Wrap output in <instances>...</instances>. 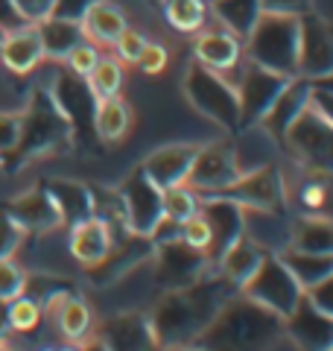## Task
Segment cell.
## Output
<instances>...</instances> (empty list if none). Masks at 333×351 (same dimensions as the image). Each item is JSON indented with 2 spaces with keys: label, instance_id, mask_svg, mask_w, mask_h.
<instances>
[{
  "label": "cell",
  "instance_id": "cell-1",
  "mask_svg": "<svg viewBox=\"0 0 333 351\" xmlns=\"http://www.w3.org/2000/svg\"><path fill=\"white\" fill-rule=\"evenodd\" d=\"M237 290L210 269L205 278L184 290H164V295L149 311V322L158 337V348H187L196 346L199 334L208 328V322L217 316V311L225 304Z\"/></svg>",
  "mask_w": 333,
  "mask_h": 351
},
{
  "label": "cell",
  "instance_id": "cell-2",
  "mask_svg": "<svg viewBox=\"0 0 333 351\" xmlns=\"http://www.w3.org/2000/svg\"><path fill=\"white\" fill-rule=\"evenodd\" d=\"M284 339V319L237 290L196 339V348H269Z\"/></svg>",
  "mask_w": 333,
  "mask_h": 351
},
{
  "label": "cell",
  "instance_id": "cell-3",
  "mask_svg": "<svg viewBox=\"0 0 333 351\" xmlns=\"http://www.w3.org/2000/svg\"><path fill=\"white\" fill-rule=\"evenodd\" d=\"M73 144V129L64 112L56 106L50 88H36L27 112L21 114V141L15 147V161L27 164L41 156H56Z\"/></svg>",
  "mask_w": 333,
  "mask_h": 351
},
{
  "label": "cell",
  "instance_id": "cell-4",
  "mask_svg": "<svg viewBox=\"0 0 333 351\" xmlns=\"http://www.w3.org/2000/svg\"><path fill=\"white\" fill-rule=\"evenodd\" d=\"M184 97L196 114H202L214 126H219L225 135L240 132V97L237 85L228 73L210 71L205 64L193 62L184 73Z\"/></svg>",
  "mask_w": 333,
  "mask_h": 351
},
{
  "label": "cell",
  "instance_id": "cell-5",
  "mask_svg": "<svg viewBox=\"0 0 333 351\" xmlns=\"http://www.w3.org/2000/svg\"><path fill=\"white\" fill-rule=\"evenodd\" d=\"M281 147L298 170L333 179V123L313 103L286 126Z\"/></svg>",
  "mask_w": 333,
  "mask_h": 351
},
{
  "label": "cell",
  "instance_id": "cell-6",
  "mask_svg": "<svg viewBox=\"0 0 333 351\" xmlns=\"http://www.w3.org/2000/svg\"><path fill=\"white\" fill-rule=\"evenodd\" d=\"M243 56L275 73L295 76L298 71V18L260 15L243 38Z\"/></svg>",
  "mask_w": 333,
  "mask_h": 351
},
{
  "label": "cell",
  "instance_id": "cell-7",
  "mask_svg": "<svg viewBox=\"0 0 333 351\" xmlns=\"http://www.w3.org/2000/svg\"><path fill=\"white\" fill-rule=\"evenodd\" d=\"M243 293L258 304L269 307V311L278 313L281 319H286V316L298 307V302L304 299L301 284L295 281V276L281 261L278 252H266V258L260 261V267L254 269V276L243 284Z\"/></svg>",
  "mask_w": 333,
  "mask_h": 351
},
{
  "label": "cell",
  "instance_id": "cell-8",
  "mask_svg": "<svg viewBox=\"0 0 333 351\" xmlns=\"http://www.w3.org/2000/svg\"><path fill=\"white\" fill-rule=\"evenodd\" d=\"M231 80H234L237 97H240V123L243 126H258V123H263V117L269 114V108L275 106V100L281 97L284 88L290 85L293 76L260 68V64H254V62H249L246 56H243V62L237 64V71H234Z\"/></svg>",
  "mask_w": 333,
  "mask_h": 351
},
{
  "label": "cell",
  "instance_id": "cell-9",
  "mask_svg": "<svg viewBox=\"0 0 333 351\" xmlns=\"http://www.w3.org/2000/svg\"><path fill=\"white\" fill-rule=\"evenodd\" d=\"M149 263H152V278L161 290H184L214 269L205 252L187 246L182 237L155 243Z\"/></svg>",
  "mask_w": 333,
  "mask_h": 351
},
{
  "label": "cell",
  "instance_id": "cell-10",
  "mask_svg": "<svg viewBox=\"0 0 333 351\" xmlns=\"http://www.w3.org/2000/svg\"><path fill=\"white\" fill-rule=\"evenodd\" d=\"M240 161H237V149L234 141L228 138H217L208 144H199L196 158L187 173V184L196 193H222L240 179Z\"/></svg>",
  "mask_w": 333,
  "mask_h": 351
},
{
  "label": "cell",
  "instance_id": "cell-11",
  "mask_svg": "<svg viewBox=\"0 0 333 351\" xmlns=\"http://www.w3.org/2000/svg\"><path fill=\"white\" fill-rule=\"evenodd\" d=\"M120 211H123V223L132 234L149 237L155 232V226L164 217V191L143 176L140 167H135L117 188Z\"/></svg>",
  "mask_w": 333,
  "mask_h": 351
},
{
  "label": "cell",
  "instance_id": "cell-12",
  "mask_svg": "<svg viewBox=\"0 0 333 351\" xmlns=\"http://www.w3.org/2000/svg\"><path fill=\"white\" fill-rule=\"evenodd\" d=\"M222 196L240 202L243 208H260V211H286L290 208V199H286V176L278 167V161L240 173V179L231 188L222 191Z\"/></svg>",
  "mask_w": 333,
  "mask_h": 351
},
{
  "label": "cell",
  "instance_id": "cell-13",
  "mask_svg": "<svg viewBox=\"0 0 333 351\" xmlns=\"http://www.w3.org/2000/svg\"><path fill=\"white\" fill-rule=\"evenodd\" d=\"M333 73V24L316 9L298 15V71L295 76L316 82Z\"/></svg>",
  "mask_w": 333,
  "mask_h": 351
},
{
  "label": "cell",
  "instance_id": "cell-14",
  "mask_svg": "<svg viewBox=\"0 0 333 351\" xmlns=\"http://www.w3.org/2000/svg\"><path fill=\"white\" fill-rule=\"evenodd\" d=\"M152 240L149 237H140V234H132V232H123V234H114V243H111L108 255L88 267V281L97 284V287H106V284H114L123 276H129L132 269L143 267L149 263L152 258Z\"/></svg>",
  "mask_w": 333,
  "mask_h": 351
},
{
  "label": "cell",
  "instance_id": "cell-15",
  "mask_svg": "<svg viewBox=\"0 0 333 351\" xmlns=\"http://www.w3.org/2000/svg\"><path fill=\"white\" fill-rule=\"evenodd\" d=\"M199 211L210 226L208 261L214 267L222 258V252L243 237V205L222 193H199Z\"/></svg>",
  "mask_w": 333,
  "mask_h": 351
},
{
  "label": "cell",
  "instance_id": "cell-16",
  "mask_svg": "<svg viewBox=\"0 0 333 351\" xmlns=\"http://www.w3.org/2000/svg\"><path fill=\"white\" fill-rule=\"evenodd\" d=\"M56 106L64 112V117L71 120V129H73V138L79 135L82 129H94V108H97V97L91 94V88L82 76L71 73L68 68H59L56 80L47 85ZM97 135V132H94Z\"/></svg>",
  "mask_w": 333,
  "mask_h": 351
},
{
  "label": "cell",
  "instance_id": "cell-17",
  "mask_svg": "<svg viewBox=\"0 0 333 351\" xmlns=\"http://www.w3.org/2000/svg\"><path fill=\"white\" fill-rule=\"evenodd\" d=\"M99 346L117 348V351H143V348H158V337L149 322V313L143 311H123L114 313L99 325Z\"/></svg>",
  "mask_w": 333,
  "mask_h": 351
},
{
  "label": "cell",
  "instance_id": "cell-18",
  "mask_svg": "<svg viewBox=\"0 0 333 351\" xmlns=\"http://www.w3.org/2000/svg\"><path fill=\"white\" fill-rule=\"evenodd\" d=\"M44 307V316H50L56 331L62 334V339L79 346L82 339L91 337L94 331V311L82 295H76L71 290H56L47 302L41 304Z\"/></svg>",
  "mask_w": 333,
  "mask_h": 351
},
{
  "label": "cell",
  "instance_id": "cell-19",
  "mask_svg": "<svg viewBox=\"0 0 333 351\" xmlns=\"http://www.w3.org/2000/svg\"><path fill=\"white\" fill-rule=\"evenodd\" d=\"M199 144H187V141H179V144H164L158 149H152L147 158H143L138 167L143 170V176L155 184V188H175V184L187 182V173H190V164L196 158Z\"/></svg>",
  "mask_w": 333,
  "mask_h": 351
},
{
  "label": "cell",
  "instance_id": "cell-20",
  "mask_svg": "<svg viewBox=\"0 0 333 351\" xmlns=\"http://www.w3.org/2000/svg\"><path fill=\"white\" fill-rule=\"evenodd\" d=\"M284 339H290L295 348L333 351V319L316 311L307 299H301L295 311L284 319Z\"/></svg>",
  "mask_w": 333,
  "mask_h": 351
},
{
  "label": "cell",
  "instance_id": "cell-21",
  "mask_svg": "<svg viewBox=\"0 0 333 351\" xmlns=\"http://www.w3.org/2000/svg\"><path fill=\"white\" fill-rule=\"evenodd\" d=\"M3 211L15 219V223L24 228L27 234H47L62 228V214H59V205L53 202V196L47 193V188H32L27 193L15 196Z\"/></svg>",
  "mask_w": 333,
  "mask_h": 351
},
{
  "label": "cell",
  "instance_id": "cell-22",
  "mask_svg": "<svg viewBox=\"0 0 333 351\" xmlns=\"http://www.w3.org/2000/svg\"><path fill=\"white\" fill-rule=\"evenodd\" d=\"M111 243H114V232H111V226L106 223L99 214H91L79 219V223L71 226V234H68V252L76 263H82V267H94L99 263L106 255Z\"/></svg>",
  "mask_w": 333,
  "mask_h": 351
},
{
  "label": "cell",
  "instance_id": "cell-23",
  "mask_svg": "<svg viewBox=\"0 0 333 351\" xmlns=\"http://www.w3.org/2000/svg\"><path fill=\"white\" fill-rule=\"evenodd\" d=\"M193 62L205 64L210 71H219V73H234L237 64L243 62V41L228 29H202L199 38L193 44Z\"/></svg>",
  "mask_w": 333,
  "mask_h": 351
},
{
  "label": "cell",
  "instance_id": "cell-24",
  "mask_svg": "<svg viewBox=\"0 0 333 351\" xmlns=\"http://www.w3.org/2000/svg\"><path fill=\"white\" fill-rule=\"evenodd\" d=\"M0 62L12 73H32L44 62L41 32L38 24H21L15 29H6L3 47H0Z\"/></svg>",
  "mask_w": 333,
  "mask_h": 351
},
{
  "label": "cell",
  "instance_id": "cell-25",
  "mask_svg": "<svg viewBox=\"0 0 333 351\" xmlns=\"http://www.w3.org/2000/svg\"><path fill=\"white\" fill-rule=\"evenodd\" d=\"M290 211L243 208V234L266 252H284L290 246Z\"/></svg>",
  "mask_w": 333,
  "mask_h": 351
},
{
  "label": "cell",
  "instance_id": "cell-26",
  "mask_svg": "<svg viewBox=\"0 0 333 351\" xmlns=\"http://www.w3.org/2000/svg\"><path fill=\"white\" fill-rule=\"evenodd\" d=\"M290 249L333 255V217L325 211H295L290 219Z\"/></svg>",
  "mask_w": 333,
  "mask_h": 351
},
{
  "label": "cell",
  "instance_id": "cell-27",
  "mask_svg": "<svg viewBox=\"0 0 333 351\" xmlns=\"http://www.w3.org/2000/svg\"><path fill=\"white\" fill-rule=\"evenodd\" d=\"M310 94H313V82L304 80V76H293L290 85L284 88L281 97L275 100V106L269 108V114L263 117V123H260V126L269 132V135L278 141V144H281V138H284L286 126H290L293 120L307 108Z\"/></svg>",
  "mask_w": 333,
  "mask_h": 351
},
{
  "label": "cell",
  "instance_id": "cell-28",
  "mask_svg": "<svg viewBox=\"0 0 333 351\" xmlns=\"http://www.w3.org/2000/svg\"><path fill=\"white\" fill-rule=\"evenodd\" d=\"M263 258H266V249L258 246L254 240H249L246 234H243L237 243H231L225 252H222V258L214 263V269L234 290H243V284H246L254 276V269L260 267Z\"/></svg>",
  "mask_w": 333,
  "mask_h": 351
},
{
  "label": "cell",
  "instance_id": "cell-29",
  "mask_svg": "<svg viewBox=\"0 0 333 351\" xmlns=\"http://www.w3.org/2000/svg\"><path fill=\"white\" fill-rule=\"evenodd\" d=\"M82 32L88 41H94L97 47H111L117 41V36L129 27V21L123 15V9L111 0H97V3L82 15Z\"/></svg>",
  "mask_w": 333,
  "mask_h": 351
},
{
  "label": "cell",
  "instance_id": "cell-30",
  "mask_svg": "<svg viewBox=\"0 0 333 351\" xmlns=\"http://www.w3.org/2000/svg\"><path fill=\"white\" fill-rule=\"evenodd\" d=\"M47 193L53 196V202L59 205V214H62V226H73L79 219L91 217L94 214V191L85 188L82 182H71V179H56L44 184Z\"/></svg>",
  "mask_w": 333,
  "mask_h": 351
},
{
  "label": "cell",
  "instance_id": "cell-31",
  "mask_svg": "<svg viewBox=\"0 0 333 351\" xmlns=\"http://www.w3.org/2000/svg\"><path fill=\"white\" fill-rule=\"evenodd\" d=\"M38 32H41V47H44V59L50 62H64V56L85 38L82 24L71 18H59V15H47L38 21Z\"/></svg>",
  "mask_w": 333,
  "mask_h": 351
},
{
  "label": "cell",
  "instance_id": "cell-32",
  "mask_svg": "<svg viewBox=\"0 0 333 351\" xmlns=\"http://www.w3.org/2000/svg\"><path fill=\"white\" fill-rule=\"evenodd\" d=\"M208 12L214 15V21L234 32V36L243 41L251 32V27L258 24L260 12V0H208Z\"/></svg>",
  "mask_w": 333,
  "mask_h": 351
},
{
  "label": "cell",
  "instance_id": "cell-33",
  "mask_svg": "<svg viewBox=\"0 0 333 351\" xmlns=\"http://www.w3.org/2000/svg\"><path fill=\"white\" fill-rule=\"evenodd\" d=\"M132 129V108L120 97H108L99 100L94 108V132L103 144H117L123 141Z\"/></svg>",
  "mask_w": 333,
  "mask_h": 351
},
{
  "label": "cell",
  "instance_id": "cell-34",
  "mask_svg": "<svg viewBox=\"0 0 333 351\" xmlns=\"http://www.w3.org/2000/svg\"><path fill=\"white\" fill-rule=\"evenodd\" d=\"M278 255L290 267L295 281L301 284V290H310L313 284H319L321 278H328L333 272V255H316V252H301V249H290V246L284 252H278Z\"/></svg>",
  "mask_w": 333,
  "mask_h": 351
},
{
  "label": "cell",
  "instance_id": "cell-35",
  "mask_svg": "<svg viewBox=\"0 0 333 351\" xmlns=\"http://www.w3.org/2000/svg\"><path fill=\"white\" fill-rule=\"evenodd\" d=\"M161 12L170 29L193 36L208 24V0H164Z\"/></svg>",
  "mask_w": 333,
  "mask_h": 351
},
{
  "label": "cell",
  "instance_id": "cell-36",
  "mask_svg": "<svg viewBox=\"0 0 333 351\" xmlns=\"http://www.w3.org/2000/svg\"><path fill=\"white\" fill-rule=\"evenodd\" d=\"M85 82L97 97V103L108 100V97H120V91H123V62L117 56H99L94 71L85 76Z\"/></svg>",
  "mask_w": 333,
  "mask_h": 351
},
{
  "label": "cell",
  "instance_id": "cell-37",
  "mask_svg": "<svg viewBox=\"0 0 333 351\" xmlns=\"http://www.w3.org/2000/svg\"><path fill=\"white\" fill-rule=\"evenodd\" d=\"M286 199H290V205L295 202L298 211H325L330 202V179L328 176L304 173V179L298 182L295 191L286 188Z\"/></svg>",
  "mask_w": 333,
  "mask_h": 351
},
{
  "label": "cell",
  "instance_id": "cell-38",
  "mask_svg": "<svg viewBox=\"0 0 333 351\" xmlns=\"http://www.w3.org/2000/svg\"><path fill=\"white\" fill-rule=\"evenodd\" d=\"M41 319H44V307L32 295L21 293L15 299H9V325H12V331L29 334L41 325Z\"/></svg>",
  "mask_w": 333,
  "mask_h": 351
},
{
  "label": "cell",
  "instance_id": "cell-39",
  "mask_svg": "<svg viewBox=\"0 0 333 351\" xmlns=\"http://www.w3.org/2000/svg\"><path fill=\"white\" fill-rule=\"evenodd\" d=\"M199 211V193L190 184H175V188L164 191V217L175 219V223H184Z\"/></svg>",
  "mask_w": 333,
  "mask_h": 351
},
{
  "label": "cell",
  "instance_id": "cell-40",
  "mask_svg": "<svg viewBox=\"0 0 333 351\" xmlns=\"http://www.w3.org/2000/svg\"><path fill=\"white\" fill-rule=\"evenodd\" d=\"M99 56H103V50H99L94 41L82 38V41L68 53V56H64L62 64H64V68H68L71 73H76V76H82V80H85V76L94 71V64L99 62Z\"/></svg>",
  "mask_w": 333,
  "mask_h": 351
},
{
  "label": "cell",
  "instance_id": "cell-41",
  "mask_svg": "<svg viewBox=\"0 0 333 351\" xmlns=\"http://www.w3.org/2000/svg\"><path fill=\"white\" fill-rule=\"evenodd\" d=\"M24 284H27V269L21 263L6 255L0 258V299H15V295L24 293Z\"/></svg>",
  "mask_w": 333,
  "mask_h": 351
},
{
  "label": "cell",
  "instance_id": "cell-42",
  "mask_svg": "<svg viewBox=\"0 0 333 351\" xmlns=\"http://www.w3.org/2000/svg\"><path fill=\"white\" fill-rule=\"evenodd\" d=\"M111 47H114V56L123 62V64H135V62L140 59L143 47H147V36H143L140 29L126 27V29L117 36V41L111 44Z\"/></svg>",
  "mask_w": 333,
  "mask_h": 351
},
{
  "label": "cell",
  "instance_id": "cell-43",
  "mask_svg": "<svg viewBox=\"0 0 333 351\" xmlns=\"http://www.w3.org/2000/svg\"><path fill=\"white\" fill-rule=\"evenodd\" d=\"M182 240H184L187 246L202 249L205 255H208V246H210V226H208V219L202 217V211H196L190 219H184V223H182Z\"/></svg>",
  "mask_w": 333,
  "mask_h": 351
},
{
  "label": "cell",
  "instance_id": "cell-44",
  "mask_svg": "<svg viewBox=\"0 0 333 351\" xmlns=\"http://www.w3.org/2000/svg\"><path fill=\"white\" fill-rule=\"evenodd\" d=\"M24 237H27L24 228H21L15 219L9 217L3 208H0V258L15 255V252L24 246Z\"/></svg>",
  "mask_w": 333,
  "mask_h": 351
},
{
  "label": "cell",
  "instance_id": "cell-45",
  "mask_svg": "<svg viewBox=\"0 0 333 351\" xmlns=\"http://www.w3.org/2000/svg\"><path fill=\"white\" fill-rule=\"evenodd\" d=\"M166 62H170V53H166L164 44H158V41H147V47H143L140 59H138L135 64H138V68L147 73V76H158V73L166 68Z\"/></svg>",
  "mask_w": 333,
  "mask_h": 351
},
{
  "label": "cell",
  "instance_id": "cell-46",
  "mask_svg": "<svg viewBox=\"0 0 333 351\" xmlns=\"http://www.w3.org/2000/svg\"><path fill=\"white\" fill-rule=\"evenodd\" d=\"M304 299L316 307V311H321L325 316H330L333 319V272L328 278H321L319 284H313L310 290H304Z\"/></svg>",
  "mask_w": 333,
  "mask_h": 351
},
{
  "label": "cell",
  "instance_id": "cell-47",
  "mask_svg": "<svg viewBox=\"0 0 333 351\" xmlns=\"http://www.w3.org/2000/svg\"><path fill=\"white\" fill-rule=\"evenodd\" d=\"M18 141H21V114L0 112V152L12 156Z\"/></svg>",
  "mask_w": 333,
  "mask_h": 351
},
{
  "label": "cell",
  "instance_id": "cell-48",
  "mask_svg": "<svg viewBox=\"0 0 333 351\" xmlns=\"http://www.w3.org/2000/svg\"><path fill=\"white\" fill-rule=\"evenodd\" d=\"M313 9V0H260V12L263 15H290L298 18Z\"/></svg>",
  "mask_w": 333,
  "mask_h": 351
},
{
  "label": "cell",
  "instance_id": "cell-49",
  "mask_svg": "<svg viewBox=\"0 0 333 351\" xmlns=\"http://www.w3.org/2000/svg\"><path fill=\"white\" fill-rule=\"evenodd\" d=\"M15 9L21 12V18L27 21V24H38L47 15H53V6L56 0H12Z\"/></svg>",
  "mask_w": 333,
  "mask_h": 351
},
{
  "label": "cell",
  "instance_id": "cell-50",
  "mask_svg": "<svg viewBox=\"0 0 333 351\" xmlns=\"http://www.w3.org/2000/svg\"><path fill=\"white\" fill-rule=\"evenodd\" d=\"M97 3V0H56L53 15L59 18H71V21H82V15Z\"/></svg>",
  "mask_w": 333,
  "mask_h": 351
},
{
  "label": "cell",
  "instance_id": "cell-51",
  "mask_svg": "<svg viewBox=\"0 0 333 351\" xmlns=\"http://www.w3.org/2000/svg\"><path fill=\"white\" fill-rule=\"evenodd\" d=\"M21 24H27V21L21 18V12L15 9L12 0H0V29L6 32V29H15Z\"/></svg>",
  "mask_w": 333,
  "mask_h": 351
},
{
  "label": "cell",
  "instance_id": "cell-52",
  "mask_svg": "<svg viewBox=\"0 0 333 351\" xmlns=\"http://www.w3.org/2000/svg\"><path fill=\"white\" fill-rule=\"evenodd\" d=\"M310 103H313L321 114H325L330 123H333V94L328 91H319V88H313V94H310Z\"/></svg>",
  "mask_w": 333,
  "mask_h": 351
},
{
  "label": "cell",
  "instance_id": "cell-53",
  "mask_svg": "<svg viewBox=\"0 0 333 351\" xmlns=\"http://www.w3.org/2000/svg\"><path fill=\"white\" fill-rule=\"evenodd\" d=\"M9 334H12V325H9V302L0 299V348L6 346Z\"/></svg>",
  "mask_w": 333,
  "mask_h": 351
},
{
  "label": "cell",
  "instance_id": "cell-54",
  "mask_svg": "<svg viewBox=\"0 0 333 351\" xmlns=\"http://www.w3.org/2000/svg\"><path fill=\"white\" fill-rule=\"evenodd\" d=\"M313 88H319V91H328V94H333V73H328V76H321V80H316V82H313Z\"/></svg>",
  "mask_w": 333,
  "mask_h": 351
},
{
  "label": "cell",
  "instance_id": "cell-55",
  "mask_svg": "<svg viewBox=\"0 0 333 351\" xmlns=\"http://www.w3.org/2000/svg\"><path fill=\"white\" fill-rule=\"evenodd\" d=\"M3 36H6V32H3V29H0V47H3Z\"/></svg>",
  "mask_w": 333,
  "mask_h": 351
},
{
  "label": "cell",
  "instance_id": "cell-56",
  "mask_svg": "<svg viewBox=\"0 0 333 351\" xmlns=\"http://www.w3.org/2000/svg\"><path fill=\"white\" fill-rule=\"evenodd\" d=\"M6 161V156H3V152H0V164H3Z\"/></svg>",
  "mask_w": 333,
  "mask_h": 351
},
{
  "label": "cell",
  "instance_id": "cell-57",
  "mask_svg": "<svg viewBox=\"0 0 333 351\" xmlns=\"http://www.w3.org/2000/svg\"><path fill=\"white\" fill-rule=\"evenodd\" d=\"M158 3H164V0H158Z\"/></svg>",
  "mask_w": 333,
  "mask_h": 351
}]
</instances>
